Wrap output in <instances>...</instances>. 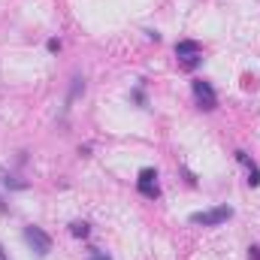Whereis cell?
<instances>
[{"label":"cell","mask_w":260,"mask_h":260,"mask_svg":"<svg viewBox=\"0 0 260 260\" xmlns=\"http://www.w3.org/2000/svg\"><path fill=\"white\" fill-rule=\"evenodd\" d=\"M233 218V209L230 206H215V209H206V212H194L191 224H203V227H218L224 221Z\"/></svg>","instance_id":"cell-1"},{"label":"cell","mask_w":260,"mask_h":260,"mask_svg":"<svg viewBox=\"0 0 260 260\" xmlns=\"http://www.w3.org/2000/svg\"><path fill=\"white\" fill-rule=\"evenodd\" d=\"M25 242L34 248V254L37 257H45L52 251V239H49V233H45L42 227H37V224H28L25 227Z\"/></svg>","instance_id":"cell-2"},{"label":"cell","mask_w":260,"mask_h":260,"mask_svg":"<svg viewBox=\"0 0 260 260\" xmlns=\"http://www.w3.org/2000/svg\"><path fill=\"white\" fill-rule=\"evenodd\" d=\"M191 88H194V97H197L200 109L212 112V109L218 106V94H215V88H212V82H206V79H194Z\"/></svg>","instance_id":"cell-3"},{"label":"cell","mask_w":260,"mask_h":260,"mask_svg":"<svg viewBox=\"0 0 260 260\" xmlns=\"http://www.w3.org/2000/svg\"><path fill=\"white\" fill-rule=\"evenodd\" d=\"M200 52H203V45L197 39H179L176 42V58H194Z\"/></svg>","instance_id":"cell-4"},{"label":"cell","mask_w":260,"mask_h":260,"mask_svg":"<svg viewBox=\"0 0 260 260\" xmlns=\"http://www.w3.org/2000/svg\"><path fill=\"white\" fill-rule=\"evenodd\" d=\"M236 160L248 167V185H251V187H257V185H260V167H257V163H254L245 151H236Z\"/></svg>","instance_id":"cell-5"},{"label":"cell","mask_w":260,"mask_h":260,"mask_svg":"<svg viewBox=\"0 0 260 260\" xmlns=\"http://www.w3.org/2000/svg\"><path fill=\"white\" fill-rule=\"evenodd\" d=\"M136 187H139V194H143V197H149V200H157V197H160V187H157V182L139 179V182H136Z\"/></svg>","instance_id":"cell-6"},{"label":"cell","mask_w":260,"mask_h":260,"mask_svg":"<svg viewBox=\"0 0 260 260\" xmlns=\"http://www.w3.org/2000/svg\"><path fill=\"white\" fill-rule=\"evenodd\" d=\"M82 91H85V79H82V76L76 73V76H73V85H70V94H67V103H73V100L79 97Z\"/></svg>","instance_id":"cell-7"},{"label":"cell","mask_w":260,"mask_h":260,"mask_svg":"<svg viewBox=\"0 0 260 260\" xmlns=\"http://www.w3.org/2000/svg\"><path fill=\"white\" fill-rule=\"evenodd\" d=\"M70 233H73V236H79V239H85V236L91 233V227H88L85 221H73V224H70Z\"/></svg>","instance_id":"cell-8"},{"label":"cell","mask_w":260,"mask_h":260,"mask_svg":"<svg viewBox=\"0 0 260 260\" xmlns=\"http://www.w3.org/2000/svg\"><path fill=\"white\" fill-rule=\"evenodd\" d=\"M203 64V55H194V58H182V70H197Z\"/></svg>","instance_id":"cell-9"},{"label":"cell","mask_w":260,"mask_h":260,"mask_svg":"<svg viewBox=\"0 0 260 260\" xmlns=\"http://www.w3.org/2000/svg\"><path fill=\"white\" fill-rule=\"evenodd\" d=\"M3 185H6V187H15V191H25V187H28L25 182H15L12 176H3Z\"/></svg>","instance_id":"cell-10"},{"label":"cell","mask_w":260,"mask_h":260,"mask_svg":"<svg viewBox=\"0 0 260 260\" xmlns=\"http://www.w3.org/2000/svg\"><path fill=\"white\" fill-rule=\"evenodd\" d=\"M133 100H136L139 106H146V94H143V88H136V91H133Z\"/></svg>","instance_id":"cell-11"},{"label":"cell","mask_w":260,"mask_h":260,"mask_svg":"<svg viewBox=\"0 0 260 260\" xmlns=\"http://www.w3.org/2000/svg\"><path fill=\"white\" fill-rule=\"evenodd\" d=\"M49 52H61V39H55V37L49 39Z\"/></svg>","instance_id":"cell-12"},{"label":"cell","mask_w":260,"mask_h":260,"mask_svg":"<svg viewBox=\"0 0 260 260\" xmlns=\"http://www.w3.org/2000/svg\"><path fill=\"white\" fill-rule=\"evenodd\" d=\"M248 257H251V260H260V248H257V245H254V248H248Z\"/></svg>","instance_id":"cell-13"},{"label":"cell","mask_w":260,"mask_h":260,"mask_svg":"<svg viewBox=\"0 0 260 260\" xmlns=\"http://www.w3.org/2000/svg\"><path fill=\"white\" fill-rule=\"evenodd\" d=\"M88 260H109V254H91Z\"/></svg>","instance_id":"cell-14"},{"label":"cell","mask_w":260,"mask_h":260,"mask_svg":"<svg viewBox=\"0 0 260 260\" xmlns=\"http://www.w3.org/2000/svg\"><path fill=\"white\" fill-rule=\"evenodd\" d=\"M0 260H6V254H3V245H0Z\"/></svg>","instance_id":"cell-15"},{"label":"cell","mask_w":260,"mask_h":260,"mask_svg":"<svg viewBox=\"0 0 260 260\" xmlns=\"http://www.w3.org/2000/svg\"><path fill=\"white\" fill-rule=\"evenodd\" d=\"M0 212H6V203H3V200H0Z\"/></svg>","instance_id":"cell-16"}]
</instances>
